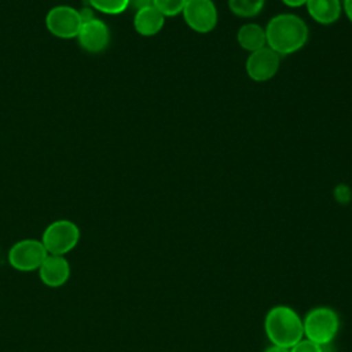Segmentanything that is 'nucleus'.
Instances as JSON below:
<instances>
[{"instance_id": "f257e3e1", "label": "nucleus", "mask_w": 352, "mask_h": 352, "mask_svg": "<svg viewBox=\"0 0 352 352\" xmlns=\"http://www.w3.org/2000/svg\"><path fill=\"white\" fill-rule=\"evenodd\" d=\"M267 47L278 55H289L301 50L308 40L307 23L294 14H278L267 23Z\"/></svg>"}, {"instance_id": "f03ea898", "label": "nucleus", "mask_w": 352, "mask_h": 352, "mask_svg": "<svg viewBox=\"0 0 352 352\" xmlns=\"http://www.w3.org/2000/svg\"><path fill=\"white\" fill-rule=\"evenodd\" d=\"M264 330L272 345L287 349L304 338L302 319L287 305H276L267 312Z\"/></svg>"}, {"instance_id": "7ed1b4c3", "label": "nucleus", "mask_w": 352, "mask_h": 352, "mask_svg": "<svg viewBox=\"0 0 352 352\" xmlns=\"http://www.w3.org/2000/svg\"><path fill=\"white\" fill-rule=\"evenodd\" d=\"M304 338L319 345L330 344L340 329V319L336 311L329 307H316L302 319Z\"/></svg>"}, {"instance_id": "20e7f679", "label": "nucleus", "mask_w": 352, "mask_h": 352, "mask_svg": "<svg viewBox=\"0 0 352 352\" xmlns=\"http://www.w3.org/2000/svg\"><path fill=\"white\" fill-rule=\"evenodd\" d=\"M40 241L48 254L65 256L77 246L80 241V228L70 220H55L45 227Z\"/></svg>"}, {"instance_id": "39448f33", "label": "nucleus", "mask_w": 352, "mask_h": 352, "mask_svg": "<svg viewBox=\"0 0 352 352\" xmlns=\"http://www.w3.org/2000/svg\"><path fill=\"white\" fill-rule=\"evenodd\" d=\"M47 256L48 252L41 241L28 238L15 242L10 248L8 263L18 271L30 272L38 270Z\"/></svg>"}, {"instance_id": "423d86ee", "label": "nucleus", "mask_w": 352, "mask_h": 352, "mask_svg": "<svg viewBox=\"0 0 352 352\" xmlns=\"http://www.w3.org/2000/svg\"><path fill=\"white\" fill-rule=\"evenodd\" d=\"M82 25L77 8L72 6H55L45 16V26L51 34L59 38H76Z\"/></svg>"}, {"instance_id": "0eeeda50", "label": "nucleus", "mask_w": 352, "mask_h": 352, "mask_svg": "<svg viewBox=\"0 0 352 352\" xmlns=\"http://www.w3.org/2000/svg\"><path fill=\"white\" fill-rule=\"evenodd\" d=\"M182 14L187 26L198 33L212 32L219 19L213 0H187Z\"/></svg>"}, {"instance_id": "6e6552de", "label": "nucleus", "mask_w": 352, "mask_h": 352, "mask_svg": "<svg viewBox=\"0 0 352 352\" xmlns=\"http://www.w3.org/2000/svg\"><path fill=\"white\" fill-rule=\"evenodd\" d=\"M280 65V55H278L275 51H272L268 47H264L261 50H257L254 52H250L245 69L248 76L257 82H264L271 80Z\"/></svg>"}, {"instance_id": "1a4fd4ad", "label": "nucleus", "mask_w": 352, "mask_h": 352, "mask_svg": "<svg viewBox=\"0 0 352 352\" xmlns=\"http://www.w3.org/2000/svg\"><path fill=\"white\" fill-rule=\"evenodd\" d=\"M76 38L84 51L99 54L104 51L110 43V30L102 19L92 18L82 22Z\"/></svg>"}, {"instance_id": "9d476101", "label": "nucleus", "mask_w": 352, "mask_h": 352, "mask_svg": "<svg viewBox=\"0 0 352 352\" xmlns=\"http://www.w3.org/2000/svg\"><path fill=\"white\" fill-rule=\"evenodd\" d=\"M37 271L40 280L48 287H60L70 278V264L65 256L48 254Z\"/></svg>"}, {"instance_id": "9b49d317", "label": "nucleus", "mask_w": 352, "mask_h": 352, "mask_svg": "<svg viewBox=\"0 0 352 352\" xmlns=\"http://www.w3.org/2000/svg\"><path fill=\"white\" fill-rule=\"evenodd\" d=\"M165 23V16L154 7L147 6L135 11L133 28L140 36H154L157 34Z\"/></svg>"}, {"instance_id": "f8f14e48", "label": "nucleus", "mask_w": 352, "mask_h": 352, "mask_svg": "<svg viewBox=\"0 0 352 352\" xmlns=\"http://www.w3.org/2000/svg\"><path fill=\"white\" fill-rule=\"evenodd\" d=\"M305 6L309 16L322 25L336 22L342 11L340 0H308Z\"/></svg>"}, {"instance_id": "ddd939ff", "label": "nucleus", "mask_w": 352, "mask_h": 352, "mask_svg": "<svg viewBox=\"0 0 352 352\" xmlns=\"http://www.w3.org/2000/svg\"><path fill=\"white\" fill-rule=\"evenodd\" d=\"M238 44L248 52H254L267 47L265 30L257 23H245L236 33Z\"/></svg>"}, {"instance_id": "4468645a", "label": "nucleus", "mask_w": 352, "mask_h": 352, "mask_svg": "<svg viewBox=\"0 0 352 352\" xmlns=\"http://www.w3.org/2000/svg\"><path fill=\"white\" fill-rule=\"evenodd\" d=\"M265 0H228L231 12L241 18H253L261 12Z\"/></svg>"}, {"instance_id": "2eb2a0df", "label": "nucleus", "mask_w": 352, "mask_h": 352, "mask_svg": "<svg viewBox=\"0 0 352 352\" xmlns=\"http://www.w3.org/2000/svg\"><path fill=\"white\" fill-rule=\"evenodd\" d=\"M88 4L99 12L116 15L124 12L129 7V0H88Z\"/></svg>"}, {"instance_id": "dca6fc26", "label": "nucleus", "mask_w": 352, "mask_h": 352, "mask_svg": "<svg viewBox=\"0 0 352 352\" xmlns=\"http://www.w3.org/2000/svg\"><path fill=\"white\" fill-rule=\"evenodd\" d=\"M187 0H153V6L166 18L176 16L184 8Z\"/></svg>"}, {"instance_id": "f3484780", "label": "nucleus", "mask_w": 352, "mask_h": 352, "mask_svg": "<svg viewBox=\"0 0 352 352\" xmlns=\"http://www.w3.org/2000/svg\"><path fill=\"white\" fill-rule=\"evenodd\" d=\"M289 351L290 352H323V348H322V345H319L314 341L302 338L296 345H293Z\"/></svg>"}, {"instance_id": "a211bd4d", "label": "nucleus", "mask_w": 352, "mask_h": 352, "mask_svg": "<svg viewBox=\"0 0 352 352\" xmlns=\"http://www.w3.org/2000/svg\"><path fill=\"white\" fill-rule=\"evenodd\" d=\"M334 197L338 202L341 204H346L351 201V197H352V191L351 188L346 186V184H338L336 188H334Z\"/></svg>"}, {"instance_id": "6ab92c4d", "label": "nucleus", "mask_w": 352, "mask_h": 352, "mask_svg": "<svg viewBox=\"0 0 352 352\" xmlns=\"http://www.w3.org/2000/svg\"><path fill=\"white\" fill-rule=\"evenodd\" d=\"M147 6H153V0H129V7H132L135 11Z\"/></svg>"}, {"instance_id": "aec40b11", "label": "nucleus", "mask_w": 352, "mask_h": 352, "mask_svg": "<svg viewBox=\"0 0 352 352\" xmlns=\"http://www.w3.org/2000/svg\"><path fill=\"white\" fill-rule=\"evenodd\" d=\"M341 6H342V10H344L346 18L352 22V0H342Z\"/></svg>"}, {"instance_id": "412c9836", "label": "nucleus", "mask_w": 352, "mask_h": 352, "mask_svg": "<svg viewBox=\"0 0 352 352\" xmlns=\"http://www.w3.org/2000/svg\"><path fill=\"white\" fill-rule=\"evenodd\" d=\"M308 0H282V3L287 7H292V8H297V7H301V6H305Z\"/></svg>"}, {"instance_id": "4be33fe9", "label": "nucleus", "mask_w": 352, "mask_h": 352, "mask_svg": "<svg viewBox=\"0 0 352 352\" xmlns=\"http://www.w3.org/2000/svg\"><path fill=\"white\" fill-rule=\"evenodd\" d=\"M264 352H290V351L287 348H282V346H278V345H271Z\"/></svg>"}]
</instances>
